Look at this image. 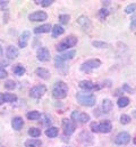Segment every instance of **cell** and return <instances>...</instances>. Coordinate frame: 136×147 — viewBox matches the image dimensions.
Instances as JSON below:
<instances>
[{
	"label": "cell",
	"mask_w": 136,
	"mask_h": 147,
	"mask_svg": "<svg viewBox=\"0 0 136 147\" xmlns=\"http://www.w3.org/2000/svg\"><path fill=\"white\" fill-rule=\"evenodd\" d=\"M119 120H120V123H121V124H128V123L132 121L131 116H129V115H127V114H121Z\"/></svg>",
	"instance_id": "obj_35"
},
{
	"label": "cell",
	"mask_w": 136,
	"mask_h": 147,
	"mask_svg": "<svg viewBox=\"0 0 136 147\" xmlns=\"http://www.w3.org/2000/svg\"><path fill=\"white\" fill-rule=\"evenodd\" d=\"M113 107V104L110 99H103L102 100V111L103 113H110Z\"/></svg>",
	"instance_id": "obj_22"
},
{
	"label": "cell",
	"mask_w": 136,
	"mask_h": 147,
	"mask_svg": "<svg viewBox=\"0 0 136 147\" xmlns=\"http://www.w3.org/2000/svg\"><path fill=\"white\" fill-rule=\"evenodd\" d=\"M40 119H41L40 123H41L42 125H50V124L52 123V119H51V116H49L48 114H42Z\"/></svg>",
	"instance_id": "obj_30"
},
{
	"label": "cell",
	"mask_w": 136,
	"mask_h": 147,
	"mask_svg": "<svg viewBox=\"0 0 136 147\" xmlns=\"http://www.w3.org/2000/svg\"><path fill=\"white\" fill-rule=\"evenodd\" d=\"M36 5H41L42 7H49V6H51L55 1L53 0H35L34 1Z\"/></svg>",
	"instance_id": "obj_32"
},
{
	"label": "cell",
	"mask_w": 136,
	"mask_h": 147,
	"mask_svg": "<svg viewBox=\"0 0 136 147\" xmlns=\"http://www.w3.org/2000/svg\"><path fill=\"white\" fill-rule=\"evenodd\" d=\"M51 30H52L51 24H43V25H40V26L35 28L33 32L35 33V34H40V33H49V32H51Z\"/></svg>",
	"instance_id": "obj_19"
},
{
	"label": "cell",
	"mask_w": 136,
	"mask_h": 147,
	"mask_svg": "<svg viewBox=\"0 0 136 147\" xmlns=\"http://www.w3.org/2000/svg\"><path fill=\"white\" fill-rule=\"evenodd\" d=\"M131 30L136 31V18L132 20V23H131Z\"/></svg>",
	"instance_id": "obj_42"
},
{
	"label": "cell",
	"mask_w": 136,
	"mask_h": 147,
	"mask_svg": "<svg viewBox=\"0 0 136 147\" xmlns=\"http://www.w3.org/2000/svg\"><path fill=\"white\" fill-rule=\"evenodd\" d=\"M35 74H36L39 78L43 79V80H48V79L50 78V72H49L47 69H44V67H39V69H36V70H35Z\"/></svg>",
	"instance_id": "obj_20"
},
{
	"label": "cell",
	"mask_w": 136,
	"mask_h": 147,
	"mask_svg": "<svg viewBox=\"0 0 136 147\" xmlns=\"http://www.w3.org/2000/svg\"><path fill=\"white\" fill-rule=\"evenodd\" d=\"M2 54H3V50H2V48H1V46H0V57L2 56Z\"/></svg>",
	"instance_id": "obj_45"
},
{
	"label": "cell",
	"mask_w": 136,
	"mask_h": 147,
	"mask_svg": "<svg viewBox=\"0 0 136 147\" xmlns=\"http://www.w3.org/2000/svg\"><path fill=\"white\" fill-rule=\"evenodd\" d=\"M133 143H134V144L136 145V136L134 137V138H133Z\"/></svg>",
	"instance_id": "obj_46"
},
{
	"label": "cell",
	"mask_w": 136,
	"mask_h": 147,
	"mask_svg": "<svg viewBox=\"0 0 136 147\" xmlns=\"http://www.w3.org/2000/svg\"><path fill=\"white\" fill-rule=\"evenodd\" d=\"M47 18H48V14L45 11H42V10H36V11H33L32 14L29 15V20L31 22L47 21Z\"/></svg>",
	"instance_id": "obj_11"
},
{
	"label": "cell",
	"mask_w": 136,
	"mask_h": 147,
	"mask_svg": "<svg viewBox=\"0 0 136 147\" xmlns=\"http://www.w3.org/2000/svg\"><path fill=\"white\" fill-rule=\"evenodd\" d=\"M58 20H59V22L61 24H68L69 21H70V16L68 14H63V15H59Z\"/></svg>",
	"instance_id": "obj_34"
},
{
	"label": "cell",
	"mask_w": 136,
	"mask_h": 147,
	"mask_svg": "<svg viewBox=\"0 0 136 147\" xmlns=\"http://www.w3.org/2000/svg\"><path fill=\"white\" fill-rule=\"evenodd\" d=\"M0 147H3V146H2V145H1V144H0Z\"/></svg>",
	"instance_id": "obj_48"
},
{
	"label": "cell",
	"mask_w": 136,
	"mask_h": 147,
	"mask_svg": "<svg viewBox=\"0 0 136 147\" xmlns=\"http://www.w3.org/2000/svg\"><path fill=\"white\" fill-rule=\"evenodd\" d=\"M75 54H76V51H75V50H69V51L65 53V54H60V55H58V56L56 57V61H55L56 67H61V66H63V64H64V62H66V61H70V59H73V58H74Z\"/></svg>",
	"instance_id": "obj_5"
},
{
	"label": "cell",
	"mask_w": 136,
	"mask_h": 147,
	"mask_svg": "<svg viewBox=\"0 0 136 147\" xmlns=\"http://www.w3.org/2000/svg\"><path fill=\"white\" fill-rule=\"evenodd\" d=\"M68 94V86L64 81H57L52 88V96L56 99H64Z\"/></svg>",
	"instance_id": "obj_2"
},
{
	"label": "cell",
	"mask_w": 136,
	"mask_h": 147,
	"mask_svg": "<svg viewBox=\"0 0 136 147\" xmlns=\"http://www.w3.org/2000/svg\"><path fill=\"white\" fill-rule=\"evenodd\" d=\"M7 76H8V73H7V71L5 70V67L0 66V79H5V78H7Z\"/></svg>",
	"instance_id": "obj_39"
},
{
	"label": "cell",
	"mask_w": 136,
	"mask_h": 147,
	"mask_svg": "<svg viewBox=\"0 0 136 147\" xmlns=\"http://www.w3.org/2000/svg\"><path fill=\"white\" fill-rule=\"evenodd\" d=\"M3 86H5V88L8 89V90H14V89L16 88V82H15L14 80H7Z\"/></svg>",
	"instance_id": "obj_33"
},
{
	"label": "cell",
	"mask_w": 136,
	"mask_h": 147,
	"mask_svg": "<svg viewBox=\"0 0 136 147\" xmlns=\"http://www.w3.org/2000/svg\"><path fill=\"white\" fill-rule=\"evenodd\" d=\"M110 2H111V1H102L103 6H109V5H110Z\"/></svg>",
	"instance_id": "obj_44"
},
{
	"label": "cell",
	"mask_w": 136,
	"mask_h": 147,
	"mask_svg": "<svg viewBox=\"0 0 136 147\" xmlns=\"http://www.w3.org/2000/svg\"><path fill=\"white\" fill-rule=\"evenodd\" d=\"M23 125H24V121H23V119L21 116H15L11 120V127H13L14 130L18 131V130H21L23 128Z\"/></svg>",
	"instance_id": "obj_18"
},
{
	"label": "cell",
	"mask_w": 136,
	"mask_h": 147,
	"mask_svg": "<svg viewBox=\"0 0 136 147\" xmlns=\"http://www.w3.org/2000/svg\"><path fill=\"white\" fill-rule=\"evenodd\" d=\"M58 134H59V130H58V128H56V127H49V128L45 130V135H47V137H49V138H56V137L58 136Z\"/></svg>",
	"instance_id": "obj_24"
},
{
	"label": "cell",
	"mask_w": 136,
	"mask_h": 147,
	"mask_svg": "<svg viewBox=\"0 0 136 147\" xmlns=\"http://www.w3.org/2000/svg\"><path fill=\"white\" fill-rule=\"evenodd\" d=\"M13 72H14V74H16L17 76H22V75L25 74L26 70H25V67L22 64H16V65L13 66Z\"/></svg>",
	"instance_id": "obj_23"
},
{
	"label": "cell",
	"mask_w": 136,
	"mask_h": 147,
	"mask_svg": "<svg viewBox=\"0 0 136 147\" xmlns=\"http://www.w3.org/2000/svg\"><path fill=\"white\" fill-rule=\"evenodd\" d=\"M78 139L85 146H89V145H93L94 144V137H93V135L90 131H86V130H83L79 134Z\"/></svg>",
	"instance_id": "obj_8"
},
{
	"label": "cell",
	"mask_w": 136,
	"mask_h": 147,
	"mask_svg": "<svg viewBox=\"0 0 136 147\" xmlns=\"http://www.w3.org/2000/svg\"><path fill=\"white\" fill-rule=\"evenodd\" d=\"M64 32H65V29H64L61 25L56 24V25H53V26H52L51 33H52V37H53V38H58L59 36L64 34Z\"/></svg>",
	"instance_id": "obj_21"
},
{
	"label": "cell",
	"mask_w": 136,
	"mask_h": 147,
	"mask_svg": "<svg viewBox=\"0 0 136 147\" xmlns=\"http://www.w3.org/2000/svg\"><path fill=\"white\" fill-rule=\"evenodd\" d=\"M76 99L82 106H86V107H92L97 103L95 95L89 94V92H77L76 94Z\"/></svg>",
	"instance_id": "obj_1"
},
{
	"label": "cell",
	"mask_w": 136,
	"mask_h": 147,
	"mask_svg": "<svg viewBox=\"0 0 136 147\" xmlns=\"http://www.w3.org/2000/svg\"><path fill=\"white\" fill-rule=\"evenodd\" d=\"M8 2H9V1H3V0H1V1H0V8H1L2 10H5V9L7 8V6H8Z\"/></svg>",
	"instance_id": "obj_41"
},
{
	"label": "cell",
	"mask_w": 136,
	"mask_h": 147,
	"mask_svg": "<svg viewBox=\"0 0 136 147\" xmlns=\"http://www.w3.org/2000/svg\"><path fill=\"white\" fill-rule=\"evenodd\" d=\"M77 23H78V25L82 28L83 31H90L91 28H92V23H91L90 18H89L87 16H85V15L79 16V17L77 18Z\"/></svg>",
	"instance_id": "obj_12"
},
{
	"label": "cell",
	"mask_w": 136,
	"mask_h": 147,
	"mask_svg": "<svg viewBox=\"0 0 136 147\" xmlns=\"http://www.w3.org/2000/svg\"><path fill=\"white\" fill-rule=\"evenodd\" d=\"M101 66V61L100 59H89L86 62H84L82 65H81V71L83 72H91L95 69H99Z\"/></svg>",
	"instance_id": "obj_4"
},
{
	"label": "cell",
	"mask_w": 136,
	"mask_h": 147,
	"mask_svg": "<svg viewBox=\"0 0 136 147\" xmlns=\"http://www.w3.org/2000/svg\"><path fill=\"white\" fill-rule=\"evenodd\" d=\"M63 129H64V134L66 136H71L75 130H76V124L74 121L71 120H68V119H64L63 120Z\"/></svg>",
	"instance_id": "obj_9"
},
{
	"label": "cell",
	"mask_w": 136,
	"mask_h": 147,
	"mask_svg": "<svg viewBox=\"0 0 136 147\" xmlns=\"http://www.w3.org/2000/svg\"><path fill=\"white\" fill-rule=\"evenodd\" d=\"M78 87H79L82 90H84L85 92H86V91H92V90H94V89H99V88H100L98 84H95L94 82H92V81H90V80H83V81H81V82L78 83Z\"/></svg>",
	"instance_id": "obj_13"
},
{
	"label": "cell",
	"mask_w": 136,
	"mask_h": 147,
	"mask_svg": "<svg viewBox=\"0 0 136 147\" xmlns=\"http://www.w3.org/2000/svg\"><path fill=\"white\" fill-rule=\"evenodd\" d=\"M129 142H131V135H129L128 132H126V131L119 132V134L116 136V138H115V144H116V145H120V146L127 145Z\"/></svg>",
	"instance_id": "obj_10"
},
{
	"label": "cell",
	"mask_w": 136,
	"mask_h": 147,
	"mask_svg": "<svg viewBox=\"0 0 136 147\" xmlns=\"http://www.w3.org/2000/svg\"><path fill=\"white\" fill-rule=\"evenodd\" d=\"M111 130H112V124H111L110 121L105 120V121H103L101 123H99V132H101V134H109V132H111Z\"/></svg>",
	"instance_id": "obj_17"
},
{
	"label": "cell",
	"mask_w": 136,
	"mask_h": 147,
	"mask_svg": "<svg viewBox=\"0 0 136 147\" xmlns=\"http://www.w3.org/2000/svg\"><path fill=\"white\" fill-rule=\"evenodd\" d=\"M31 37V32L30 31H24L18 40V46L19 48H25L27 46V42H29V39Z\"/></svg>",
	"instance_id": "obj_16"
},
{
	"label": "cell",
	"mask_w": 136,
	"mask_h": 147,
	"mask_svg": "<svg viewBox=\"0 0 136 147\" xmlns=\"http://www.w3.org/2000/svg\"><path fill=\"white\" fill-rule=\"evenodd\" d=\"M76 45H77V38L75 37V36H68L67 38H65L63 41H60L57 45L56 49H57V51L61 53V51L66 50L68 48H71L74 46H76Z\"/></svg>",
	"instance_id": "obj_3"
},
{
	"label": "cell",
	"mask_w": 136,
	"mask_h": 147,
	"mask_svg": "<svg viewBox=\"0 0 136 147\" xmlns=\"http://www.w3.org/2000/svg\"><path fill=\"white\" fill-rule=\"evenodd\" d=\"M47 92V87L44 84H36L31 88L30 90V96L32 98H35V99H39L41 98L44 94Z\"/></svg>",
	"instance_id": "obj_7"
},
{
	"label": "cell",
	"mask_w": 136,
	"mask_h": 147,
	"mask_svg": "<svg viewBox=\"0 0 136 147\" xmlns=\"http://www.w3.org/2000/svg\"><path fill=\"white\" fill-rule=\"evenodd\" d=\"M129 103H131L129 98L126 97V96H123V97H120V98L118 99L117 105H118V107H120V109H125V107H127V106L129 105Z\"/></svg>",
	"instance_id": "obj_25"
},
{
	"label": "cell",
	"mask_w": 136,
	"mask_h": 147,
	"mask_svg": "<svg viewBox=\"0 0 136 147\" xmlns=\"http://www.w3.org/2000/svg\"><path fill=\"white\" fill-rule=\"evenodd\" d=\"M108 15H109V10H108L107 8H101V9L98 11V14H97L98 18H99L101 22H104V21H105V18L108 17Z\"/></svg>",
	"instance_id": "obj_29"
},
{
	"label": "cell",
	"mask_w": 136,
	"mask_h": 147,
	"mask_svg": "<svg viewBox=\"0 0 136 147\" xmlns=\"http://www.w3.org/2000/svg\"><path fill=\"white\" fill-rule=\"evenodd\" d=\"M42 142L40 139H27L25 142V147H41Z\"/></svg>",
	"instance_id": "obj_27"
},
{
	"label": "cell",
	"mask_w": 136,
	"mask_h": 147,
	"mask_svg": "<svg viewBox=\"0 0 136 147\" xmlns=\"http://www.w3.org/2000/svg\"><path fill=\"white\" fill-rule=\"evenodd\" d=\"M92 46L95 48H108L109 47V45L107 42H103V41H93Z\"/></svg>",
	"instance_id": "obj_37"
},
{
	"label": "cell",
	"mask_w": 136,
	"mask_h": 147,
	"mask_svg": "<svg viewBox=\"0 0 136 147\" xmlns=\"http://www.w3.org/2000/svg\"><path fill=\"white\" fill-rule=\"evenodd\" d=\"M29 135L32 137V138H37L41 136V130L39 128H30L29 129Z\"/></svg>",
	"instance_id": "obj_31"
},
{
	"label": "cell",
	"mask_w": 136,
	"mask_h": 147,
	"mask_svg": "<svg viewBox=\"0 0 136 147\" xmlns=\"http://www.w3.org/2000/svg\"><path fill=\"white\" fill-rule=\"evenodd\" d=\"M19 55V50L18 48H16L15 46H9L7 49H6V56L9 58V59H15L17 58Z\"/></svg>",
	"instance_id": "obj_15"
},
{
	"label": "cell",
	"mask_w": 136,
	"mask_h": 147,
	"mask_svg": "<svg viewBox=\"0 0 136 147\" xmlns=\"http://www.w3.org/2000/svg\"><path fill=\"white\" fill-rule=\"evenodd\" d=\"M36 57L40 62H48L50 59V51L45 47H40L36 51Z\"/></svg>",
	"instance_id": "obj_14"
},
{
	"label": "cell",
	"mask_w": 136,
	"mask_h": 147,
	"mask_svg": "<svg viewBox=\"0 0 136 147\" xmlns=\"http://www.w3.org/2000/svg\"><path fill=\"white\" fill-rule=\"evenodd\" d=\"M71 121L77 122V123H87L90 121V115L84 112L74 111L71 113Z\"/></svg>",
	"instance_id": "obj_6"
},
{
	"label": "cell",
	"mask_w": 136,
	"mask_h": 147,
	"mask_svg": "<svg viewBox=\"0 0 136 147\" xmlns=\"http://www.w3.org/2000/svg\"><path fill=\"white\" fill-rule=\"evenodd\" d=\"M135 10H136V3H129L125 8V13L126 14H133V13H135Z\"/></svg>",
	"instance_id": "obj_36"
},
{
	"label": "cell",
	"mask_w": 136,
	"mask_h": 147,
	"mask_svg": "<svg viewBox=\"0 0 136 147\" xmlns=\"http://www.w3.org/2000/svg\"><path fill=\"white\" fill-rule=\"evenodd\" d=\"M5 102H3V95L2 94H0V105H2Z\"/></svg>",
	"instance_id": "obj_43"
},
{
	"label": "cell",
	"mask_w": 136,
	"mask_h": 147,
	"mask_svg": "<svg viewBox=\"0 0 136 147\" xmlns=\"http://www.w3.org/2000/svg\"><path fill=\"white\" fill-rule=\"evenodd\" d=\"M90 129L93 131V132H99V123L98 122H92L90 124Z\"/></svg>",
	"instance_id": "obj_38"
},
{
	"label": "cell",
	"mask_w": 136,
	"mask_h": 147,
	"mask_svg": "<svg viewBox=\"0 0 136 147\" xmlns=\"http://www.w3.org/2000/svg\"><path fill=\"white\" fill-rule=\"evenodd\" d=\"M41 113L39 112V111H31V112H27V114H26V117L29 119V120H31V121H34V120H39L40 117H41Z\"/></svg>",
	"instance_id": "obj_28"
},
{
	"label": "cell",
	"mask_w": 136,
	"mask_h": 147,
	"mask_svg": "<svg viewBox=\"0 0 136 147\" xmlns=\"http://www.w3.org/2000/svg\"><path fill=\"white\" fill-rule=\"evenodd\" d=\"M2 95H3V102L5 103H15L17 100V96L15 94L6 92V94H2Z\"/></svg>",
	"instance_id": "obj_26"
},
{
	"label": "cell",
	"mask_w": 136,
	"mask_h": 147,
	"mask_svg": "<svg viewBox=\"0 0 136 147\" xmlns=\"http://www.w3.org/2000/svg\"><path fill=\"white\" fill-rule=\"evenodd\" d=\"M133 115H134V116L136 117V111H134V112H133Z\"/></svg>",
	"instance_id": "obj_47"
},
{
	"label": "cell",
	"mask_w": 136,
	"mask_h": 147,
	"mask_svg": "<svg viewBox=\"0 0 136 147\" xmlns=\"http://www.w3.org/2000/svg\"><path fill=\"white\" fill-rule=\"evenodd\" d=\"M123 90H125V91H127V92H133L134 91V89H132L127 83H125V84H123V88H121Z\"/></svg>",
	"instance_id": "obj_40"
}]
</instances>
